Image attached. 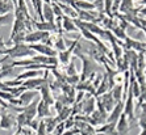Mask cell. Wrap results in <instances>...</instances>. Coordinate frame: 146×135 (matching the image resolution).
Returning a JSON list of instances; mask_svg holds the SVG:
<instances>
[{
  "mask_svg": "<svg viewBox=\"0 0 146 135\" xmlns=\"http://www.w3.org/2000/svg\"><path fill=\"white\" fill-rule=\"evenodd\" d=\"M76 93H78V95L75 96V104H80L82 101H83V100H84V96H86V92H83V91H78L76 92Z\"/></svg>",
  "mask_w": 146,
  "mask_h": 135,
  "instance_id": "cell-38",
  "label": "cell"
},
{
  "mask_svg": "<svg viewBox=\"0 0 146 135\" xmlns=\"http://www.w3.org/2000/svg\"><path fill=\"white\" fill-rule=\"evenodd\" d=\"M12 22V14H5V16H0V25H8Z\"/></svg>",
  "mask_w": 146,
  "mask_h": 135,
  "instance_id": "cell-34",
  "label": "cell"
},
{
  "mask_svg": "<svg viewBox=\"0 0 146 135\" xmlns=\"http://www.w3.org/2000/svg\"><path fill=\"white\" fill-rule=\"evenodd\" d=\"M58 121L59 122H65L66 119L68 118V117H70V115H71V109L68 108V106H63V109H62L61 111H59V113H58Z\"/></svg>",
  "mask_w": 146,
  "mask_h": 135,
  "instance_id": "cell-26",
  "label": "cell"
},
{
  "mask_svg": "<svg viewBox=\"0 0 146 135\" xmlns=\"http://www.w3.org/2000/svg\"><path fill=\"white\" fill-rule=\"evenodd\" d=\"M141 98L143 104H146V87H141Z\"/></svg>",
  "mask_w": 146,
  "mask_h": 135,
  "instance_id": "cell-40",
  "label": "cell"
},
{
  "mask_svg": "<svg viewBox=\"0 0 146 135\" xmlns=\"http://www.w3.org/2000/svg\"><path fill=\"white\" fill-rule=\"evenodd\" d=\"M75 7H76V11H94L95 9V5L92 1H88V0H75Z\"/></svg>",
  "mask_w": 146,
  "mask_h": 135,
  "instance_id": "cell-19",
  "label": "cell"
},
{
  "mask_svg": "<svg viewBox=\"0 0 146 135\" xmlns=\"http://www.w3.org/2000/svg\"><path fill=\"white\" fill-rule=\"evenodd\" d=\"M66 127H65V122H59L57 126H55L54 128V131L51 132V134H54V135H62L63 132H65Z\"/></svg>",
  "mask_w": 146,
  "mask_h": 135,
  "instance_id": "cell-32",
  "label": "cell"
},
{
  "mask_svg": "<svg viewBox=\"0 0 146 135\" xmlns=\"http://www.w3.org/2000/svg\"><path fill=\"white\" fill-rule=\"evenodd\" d=\"M145 75H146V68H145Z\"/></svg>",
  "mask_w": 146,
  "mask_h": 135,
  "instance_id": "cell-50",
  "label": "cell"
},
{
  "mask_svg": "<svg viewBox=\"0 0 146 135\" xmlns=\"http://www.w3.org/2000/svg\"><path fill=\"white\" fill-rule=\"evenodd\" d=\"M29 47H31L33 51H36L37 54L46 55V57H58V51L55 50V49L48 46V45L34 43V45H29Z\"/></svg>",
  "mask_w": 146,
  "mask_h": 135,
  "instance_id": "cell-3",
  "label": "cell"
},
{
  "mask_svg": "<svg viewBox=\"0 0 146 135\" xmlns=\"http://www.w3.org/2000/svg\"><path fill=\"white\" fill-rule=\"evenodd\" d=\"M21 134L23 135H36V131H33L29 127H23L21 128Z\"/></svg>",
  "mask_w": 146,
  "mask_h": 135,
  "instance_id": "cell-39",
  "label": "cell"
},
{
  "mask_svg": "<svg viewBox=\"0 0 146 135\" xmlns=\"http://www.w3.org/2000/svg\"><path fill=\"white\" fill-rule=\"evenodd\" d=\"M88 1H92V0H88Z\"/></svg>",
  "mask_w": 146,
  "mask_h": 135,
  "instance_id": "cell-52",
  "label": "cell"
},
{
  "mask_svg": "<svg viewBox=\"0 0 146 135\" xmlns=\"http://www.w3.org/2000/svg\"><path fill=\"white\" fill-rule=\"evenodd\" d=\"M139 135H146V130H141V132H139Z\"/></svg>",
  "mask_w": 146,
  "mask_h": 135,
  "instance_id": "cell-46",
  "label": "cell"
},
{
  "mask_svg": "<svg viewBox=\"0 0 146 135\" xmlns=\"http://www.w3.org/2000/svg\"><path fill=\"white\" fill-rule=\"evenodd\" d=\"M16 123V117L11 114V113H0V127L4 130H9L13 127V125Z\"/></svg>",
  "mask_w": 146,
  "mask_h": 135,
  "instance_id": "cell-7",
  "label": "cell"
},
{
  "mask_svg": "<svg viewBox=\"0 0 146 135\" xmlns=\"http://www.w3.org/2000/svg\"><path fill=\"white\" fill-rule=\"evenodd\" d=\"M98 135H119V132L113 131V132H109V134H98Z\"/></svg>",
  "mask_w": 146,
  "mask_h": 135,
  "instance_id": "cell-44",
  "label": "cell"
},
{
  "mask_svg": "<svg viewBox=\"0 0 146 135\" xmlns=\"http://www.w3.org/2000/svg\"><path fill=\"white\" fill-rule=\"evenodd\" d=\"M109 89V83H108V78H107V75H104V78H103L102 83L99 84V87L96 88V92H95V97H100L102 95L107 93Z\"/></svg>",
  "mask_w": 146,
  "mask_h": 135,
  "instance_id": "cell-18",
  "label": "cell"
},
{
  "mask_svg": "<svg viewBox=\"0 0 146 135\" xmlns=\"http://www.w3.org/2000/svg\"><path fill=\"white\" fill-rule=\"evenodd\" d=\"M0 72H1V68H0Z\"/></svg>",
  "mask_w": 146,
  "mask_h": 135,
  "instance_id": "cell-51",
  "label": "cell"
},
{
  "mask_svg": "<svg viewBox=\"0 0 146 135\" xmlns=\"http://www.w3.org/2000/svg\"><path fill=\"white\" fill-rule=\"evenodd\" d=\"M104 1H106V0H94V1H92L94 5H95L96 12H99V13H104Z\"/></svg>",
  "mask_w": 146,
  "mask_h": 135,
  "instance_id": "cell-30",
  "label": "cell"
},
{
  "mask_svg": "<svg viewBox=\"0 0 146 135\" xmlns=\"http://www.w3.org/2000/svg\"><path fill=\"white\" fill-rule=\"evenodd\" d=\"M139 22H141V26H142V28H146V18L139 17Z\"/></svg>",
  "mask_w": 146,
  "mask_h": 135,
  "instance_id": "cell-43",
  "label": "cell"
},
{
  "mask_svg": "<svg viewBox=\"0 0 146 135\" xmlns=\"http://www.w3.org/2000/svg\"><path fill=\"white\" fill-rule=\"evenodd\" d=\"M66 72H67V76L78 75V72H76V68H75V64H74V61H70V63H68L67 68H66Z\"/></svg>",
  "mask_w": 146,
  "mask_h": 135,
  "instance_id": "cell-33",
  "label": "cell"
},
{
  "mask_svg": "<svg viewBox=\"0 0 146 135\" xmlns=\"http://www.w3.org/2000/svg\"><path fill=\"white\" fill-rule=\"evenodd\" d=\"M142 30H143V34H145V37H146V28H142Z\"/></svg>",
  "mask_w": 146,
  "mask_h": 135,
  "instance_id": "cell-48",
  "label": "cell"
},
{
  "mask_svg": "<svg viewBox=\"0 0 146 135\" xmlns=\"http://www.w3.org/2000/svg\"><path fill=\"white\" fill-rule=\"evenodd\" d=\"M15 5L11 0H0V16H5L9 14L15 9Z\"/></svg>",
  "mask_w": 146,
  "mask_h": 135,
  "instance_id": "cell-17",
  "label": "cell"
},
{
  "mask_svg": "<svg viewBox=\"0 0 146 135\" xmlns=\"http://www.w3.org/2000/svg\"><path fill=\"white\" fill-rule=\"evenodd\" d=\"M42 16H44V20L46 21V22H51V24H54L55 16H54V12H53V7H51V4L44 3V5H42Z\"/></svg>",
  "mask_w": 146,
  "mask_h": 135,
  "instance_id": "cell-15",
  "label": "cell"
},
{
  "mask_svg": "<svg viewBox=\"0 0 146 135\" xmlns=\"http://www.w3.org/2000/svg\"><path fill=\"white\" fill-rule=\"evenodd\" d=\"M38 98H36L34 101H32L29 105H27V106H24L23 108V111L21 113H24L25 117H27L28 119V123L32 121V119H34L36 117H37V105H38Z\"/></svg>",
  "mask_w": 146,
  "mask_h": 135,
  "instance_id": "cell-6",
  "label": "cell"
},
{
  "mask_svg": "<svg viewBox=\"0 0 146 135\" xmlns=\"http://www.w3.org/2000/svg\"><path fill=\"white\" fill-rule=\"evenodd\" d=\"M45 78H33V79H28V80L23 81V85L25 87V89H32V91H37L40 89L41 85L44 84Z\"/></svg>",
  "mask_w": 146,
  "mask_h": 135,
  "instance_id": "cell-12",
  "label": "cell"
},
{
  "mask_svg": "<svg viewBox=\"0 0 146 135\" xmlns=\"http://www.w3.org/2000/svg\"><path fill=\"white\" fill-rule=\"evenodd\" d=\"M129 122H128V117H126L124 113L120 115L119 121L116 123V131L119 132V135H124L129 131Z\"/></svg>",
  "mask_w": 146,
  "mask_h": 135,
  "instance_id": "cell-13",
  "label": "cell"
},
{
  "mask_svg": "<svg viewBox=\"0 0 146 135\" xmlns=\"http://www.w3.org/2000/svg\"><path fill=\"white\" fill-rule=\"evenodd\" d=\"M40 121L41 119H37V118H34V119H32L29 123H28V126L27 127H29V128H32L33 131H37V128H38V125H40Z\"/></svg>",
  "mask_w": 146,
  "mask_h": 135,
  "instance_id": "cell-37",
  "label": "cell"
},
{
  "mask_svg": "<svg viewBox=\"0 0 146 135\" xmlns=\"http://www.w3.org/2000/svg\"><path fill=\"white\" fill-rule=\"evenodd\" d=\"M66 83L68 85H71V87H76L78 83L80 81V76L79 75H72V76H66Z\"/></svg>",
  "mask_w": 146,
  "mask_h": 135,
  "instance_id": "cell-27",
  "label": "cell"
},
{
  "mask_svg": "<svg viewBox=\"0 0 146 135\" xmlns=\"http://www.w3.org/2000/svg\"><path fill=\"white\" fill-rule=\"evenodd\" d=\"M45 125H46V130H48V134H51V132L54 131L55 126L59 123V121H58L57 117H48V118L44 119Z\"/></svg>",
  "mask_w": 146,
  "mask_h": 135,
  "instance_id": "cell-22",
  "label": "cell"
},
{
  "mask_svg": "<svg viewBox=\"0 0 146 135\" xmlns=\"http://www.w3.org/2000/svg\"><path fill=\"white\" fill-rule=\"evenodd\" d=\"M122 113H124V101H119L116 104L115 108H113V110L111 111V114H108L107 122H109V123H117L120 115Z\"/></svg>",
  "mask_w": 146,
  "mask_h": 135,
  "instance_id": "cell-9",
  "label": "cell"
},
{
  "mask_svg": "<svg viewBox=\"0 0 146 135\" xmlns=\"http://www.w3.org/2000/svg\"><path fill=\"white\" fill-rule=\"evenodd\" d=\"M124 81H125V74H124V71H120L117 72V74L115 75V79H113V83L116 84H124Z\"/></svg>",
  "mask_w": 146,
  "mask_h": 135,
  "instance_id": "cell-29",
  "label": "cell"
},
{
  "mask_svg": "<svg viewBox=\"0 0 146 135\" xmlns=\"http://www.w3.org/2000/svg\"><path fill=\"white\" fill-rule=\"evenodd\" d=\"M48 135H54V134H48Z\"/></svg>",
  "mask_w": 146,
  "mask_h": 135,
  "instance_id": "cell-49",
  "label": "cell"
},
{
  "mask_svg": "<svg viewBox=\"0 0 146 135\" xmlns=\"http://www.w3.org/2000/svg\"><path fill=\"white\" fill-rule=\"evenodd\" d=\"M51 7H53V12H54L55 17H62L63 16V12H62V9L59 8V5H58L57 3H51Z\"/></svg>",
  "mask_w": 146,
  "mask_h": 135,
  "instance_id": "cell-35",
  "label": "cell"
},
{
  "mask_svg": "<svg viewBox=\"0 0 146 135\" xmlns=\"http://www.w3.org/2000/svg\"><path fill=\"white\" fill-rule=\"evenodd\" d=\"M36 135H48V130H46V125H45L44 119L40 121V125H38V128L36 131Z\"/></svg>",
  "mask_w": 146,
  "mask_h": 135,
  "instance_id": "cell-31",
  "label": "cell"
},
{
  "mask_svg": "<svg viewBox=\"0 0 146 135\" xmlns=\"http://www.w3.org/2000/svg\"><path fill=\"white\" fill-rule=\"evenodd\" d=\"M20 134H21V128H19V130L16 131V134H15V135H20Z\"/></svg>",
  "mask_w": 146,
  "mask_h": 135,
  "instance_id": "cell-47",
  "label": "cell"
},
{
  "mask_svg": "<svg viewBox=\"0 0 146 135\" xmlns=\"http://www.w3.org/2000/svg\"><path fill=\"white\" fill-rule=\"evenodd\" d=\"M98 98L100 100V102L103 104V106H104V109H106L107 111H112L113 108L116 106V104H117V102L115 101V98H113V96H112L111 92H107V93L102 95Z\"/></svg>",
  "mask_w": 146,
  "mask_h": 135,
  "instance_id": "cell-10",
  "label": "cell"
},
{
  "mask_svg": "<svg viewBox=\"0 0 146 135\" xmlns=\"http://www.w3.org/2000/svg\"><path fill=\"white\" fill-rule=\"evenodd\" d=\"M133 3H134V5H136V4H142L143 0H133Z\"/></svg>",
  "mask_w": 146,
  "mask_h": 135,
  "instance_id": "cell-45",
  "label": "cell"
},
{
  "mask_svg": "<svg viewBox=\"0 0 146 135\" xmlns=\"http://www.w3.org/2000/svg\"><path fill=\"white\" fill-rule=\"evenodd\" d=\"M40 91V95H41V98L44 100L45 102H48L49 105H54V98H53V95H51L50 92H51V89H50V84H49V81H48V79H45V81H44V84L41 85V88L38 89Z\"/></svg>",
  "mask_w": 146,
  "mask_h": 135,
  "instance_id": "cell-5",
  "label": "cell"
},
{
  "mask_svg": "<svg viewBox=\"0 0 146 135\" xmlns=\"http://www.w3.org/2000/svg\"><path fill=\"white\" fill-rule=\"evenodd\" d=\"M111 93H112L116 102L122 101V98H124V88H122L121 84H116L115 87L111 89Z\"/></svg>",
  "mask_w": 146,
  "mask_h": 135,
  "instance_id": "cell-21",
  "label": "cell"
},
{
  "mask_svg": "<svg viewBox=\"0 0 146 135\" xmlns=\"http://www.w3.org/2000/svg\"><path fill=\"white\" fill-rule=\"evenodd\" d=\"M138 13L141 14V16H146V5H143V7H139Z\"/></svg>",
  "mask_w": 146,
  "mask_h": 135,
  "instance_id": "cell-41",
  "label": "cell"
},
{
  "mask_svg": "<svg viewBox=\"0 0 146 135\" xmlns=\"http://www.w3.org/2000/svg\"><path fill=\"white\" fill-rule=\"evenodd\" d=\"M41 70H27L24 71L23 74H19L16 76L17 80H21V81H25L28 79H33V78H41Z\"/></svg>",
  "mask_w": 146,
  "mask_h": 135,
  "instance_id": "cell-16",
  "label": "cell"
},
{
  "mask_svg": "<svg viewBox=\"0 0 146 135\" xmlns=\"http://www.w3.org/2000/svg\"><path fill=\"white\" fill-rule=\"evenodd\" d=\"M112 4H113V0H106L104 1V13H106V16L108 17H112Z\"/></svg>",
  "mask_w": 146,
  "mask_h": 135,
  "instance_id": "cell-28",
  "label": "cell"
},
{
  "mask_svg": "<svg viewBox=\"0 0 146 135\" xmlns=\"http://www.w3.org/2000/svg\"><path fill=\"white\" fill-rule=\"evenodd\" d=\"M62 29L67 33H75V32L79 30L75 21L67 16H62Z\"/></svg>",
  "mask_w": 146,
  "mask_h": 135,
  "instance_id": "cell-14",
  "label": "cell"
},
{
  "mask_svg": "<svg viewBox=\"0 0 146 135\" xmlns=\"http://www.w3.org/2000/svg\"><path fill=\"white\" fill-rule=\"evenodd\" d=\"M112 34L115 36L116 38H119V40H125L126 38V33H125V29L119 25H115L112 28Z\"/></svg>",
  "mask_w": 146,
  "mask_h": 135,
  "instance_id": "cell-24",
  "label": "cell"
},
{
  "mask_svg": "<svg viewBox=\"0 0 146 135\" xmlns=\"http://www.w3.org/2000/svg\"><path fill=\"white\" fill-rule=\"evenodd\" d=\"M95 130H96V134H109V132L116 131V123L106 122V123H103L102 126H99Z\"/></svg>",
  "mask_w": 146,
  "mask_h": 135,
  "instance_id": "cell-20",
  "label": "cell"
},
{
  "mask_svg": "<svg viewBox=\"0 0 146 135\" xmlns=\"http://www.w3.org/2000/svg\"><path fill=\"white\" fill-rule=\"evenodd\" d=\"M45 33L46 32H41V30H34V32H31V33H27V36H25V43L27 45L41 43Z\"/></svg>",
  "mask_w": 146,
  "mask_h": 135,
  "instance_id": "cell-11",
  "label": "cell"
},
{
  "mask_svg": "<svg viewBox=\"0 0 146 135\" xmlns=\"http://www.w3.org/2000/svg\"><path fill=\"white\" fill-rule=\"evenodd\" d=\"M120 4H121V0H113V4H112V16L113 17L119 13Z\"/></svg>",
  "mask_w": 146,
  "mask_h": 135,
  "instance_id": "cell-36",
  "label": "cell"
},
{
  "mask_svg": "<svg viewBox=\"0 0 146 135\" xmlns=\"http://www.w3.org/2000/svg\"><path fill=\"white\" fill-rule=\"evenodd\" d=\"M48 117H51V110H50V105L48 102H45L42 98L38 101L37 105V118L38 119H45Z\"/></svg>",
  "mask_w": 146,
  "mask_h": 135,
  "instance_id": "cell-8",
  "label": "cell"
},
{
  "mask_svg": "<svg viewBox=\"0 0 146 135\" xmlns=\"http://www.w3.org/2000/svg\"><path fill=\"white\" fill-rule=\"evenodd\" d=\"M7 55H9L12 59H23L25 57L33 58L34 55H37L36 51H33L29 45L27 43H19V45H13L11 49H7Z\"/></svg>",
  "mask_w": 146,
  "mask_h": 135,
  "instance_id": "cell-1",
  "label": "cell"
},
{
  "mask_svg": "<svg viewBox=\"0 0 146 135\" xmlns=\"http://www.w3.org/2000/svg\"><path fill=\"white\" fill-rule=\"evenodd\" d=\"M5 42H4V40L1 37H0V50H5Z\"/></svg>",
  "mask_w": 146,
  "mask_h": 135,
  "instance_id": "cell-42",
  "label": "cell"
},
{
  "mask_svg": "<svg viewBox=\"0 0 146 135\" xmlns=\"http://www.w3.org/2000/svg\"><path fill=\"white\" fill-rule=\"evenodd\" d=\"M53 47L55 49V50L59 53V51H65L66 50V42H65V38L62 37V36H59L58 34L57 36V40H55L54 45H53Z\"/></svg>",
  "mask_w": 146,
  "mask_h": 135,
  "instance_id": "cell-23",
  "label": "cell"
},
{
  "mask_svg": "<svg viewBox=\"0 0 146 135\" xmlns=\"http://www.w3.org/2000/svg\"><path fill=\"white\" fill-rule=\"evenodd\" d=\"M38 93L40 92L37 91H32V89H25L23 93H21L20 96H19V101H20V106L21 108H24V106H27V105H29L32 101H34L36 98H37Z\"/></svg>",
  "mask_w": 146,
  "mask_h": 135,
  "instance_id": "cell-4",
  "label": "cell"
},
{
  "mask_svg": "<svg viewBox=\"0 0 146 135\" xmlns=\"http://www.w3.org/2000/svg\"><path fill=\"white\" fill-rule=\"evenodd\" d=\"M76 55H78L82 61H83V71H82V75H80V81H84V80H87V79L90 78V75L95 72L96 64H95V62L92 61V59L84 57V55H82L80 53L76 54Z\"/></svg>",
  "mask_w": 146,
  "mask_h": 135,
  "instance_id": "cell-2",
  "label": "cell"
},
{
  "mask_svg": "<svg viewBox=\"0 0 146 135\" xmlns=\"http://www.w3.org/2000/svg\"><path fill=\"white\" fill-rule=\"evenodd\" d=\"M141 108H142V111L138 117V126L142 130H146V104H142Z\"/></svg>",
  "mask_w": 146,
  "mask_h": 135,
  "instance_id": "cell-25",
  "label": "cell"
}]
</instances>
